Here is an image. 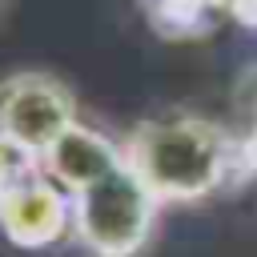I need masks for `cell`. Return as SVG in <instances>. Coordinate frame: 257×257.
<instances>
[{
	"label": "cell",
	"mask_w": 257,
	"mask_h": 257,
	"mask_svg": "<svg viewBox=\"0 0 257 257\" xmlns=\"http://www.w3.org/2000/svg\"><path fill=\"white\" fill-rule=\"evenodd\" d=\"M76 120V96L60 76L44 68H20L0 76V141H8L16 153L44 161L48 149Z\"/></svg>",
	"instance_id": "obj_3"
},
{
	"label": "cell",
	"mask_w": 257,
	"mask_h": 257,
	"mask_svg": "<svg viewBox=\"0 0 257 257\" xmlns=\"http://www.w3.org/2000/svg\"><path fill=\"white\" fill-rule=\"evenodd\" d=\"M141 8L165 36H197L209 20L213 0H141Z\"/></svg>",
	"instance_id": "obj_6"
},
{
	"label": "cell",
	"mask_w": 257,
	"mask_h": 257,
	"mask_svg": "<svg viewBox=\"0 0 257 257\" xmlns=\"http://www.w3.org/2000/svg\"><path fill=\"white\" fill-rule=\"evenodd\" d=\"M32 165H40V161H32V157L16 153L8 141H0V205H4V197L12 193V185H16V181H20Z\"/></svg>",
	"instance_id": "obj_7"
},
{
	"label": "cell",
	"mask_w": 257,
	"mask_h": 257,
	"mask_svg": "<svg viewBox=\"0 0 257 257\" xmlns=\"http://www.w3.org/2000/svg\"><path fill=\"white\" fill-rule=\"evenodd\" d=\"M217 8H225V12H233L241 24H249V28H257V0H213Z\"/></svg>",
	"instance_id": "obj_8"
},
{
	"label": "cell",
	"mask_w": 257,
	"mask_h": 257,
	"mask_svg": "<svg viewBox=\"0 0 257 257\" xmlns=\"http://www.w3.org/2000/svg\"><path fill=\"white\" fill-rule=\"evenodd\" d=\"M0 233L16 249H48L72 233V201L44 173V165H32L4 197Z\"/></svg>",
	"instance_id": "obj_4"
},
{
	"label": "cell",
	"mask_w": 257,
	"mask_h": 257,
	"mask_svg": "<svg viewBox=\"0 0 257 257\" xmlns=\"http://www.w3.org/2000/svg\"><path fill=\"white\" fill-rule=\"evenodd\" d=\"M120 161H124L120 141H112V137H104L100 128L76 120V124L48 149V157H44L40 165H44V173H48L64 193H72V189L96 181L100 173L116 169Z\"/></svg>",
	"instance_id": "obj_5"
},
{
	"label": "cell",
	"mask_w": 257,
	"mask_h": 257,
	"mask_svg": "<svg viewBox=\"0 0 257 257\" xmlns=\"http://www.w3.org/2000/svg\"><path fill=\"white\" fill-rule=\"evenodd\" d=\"M124 161L157 205H193L225 185L249 177L241 161V137L201 112H161L141 120L124 141Z\"/></svg>",
	"instance_id": "obj_1"
},
{
	"label": "cell",
	"mask_w": 257,
	"mask_h": 257,
	"mask_svg": "<svg viewBox=\"0 0 257 257\" xmlns=\"http://www.w3.org/2000/svg\"><path fill=\"white\" fill-rule=\"evenodd\" d=\"M72 237L88 257H141L157 233L161 205L137 181L128 161L68 193Z\"/></svg>",
	"instance_id": "obj_2"
},
{
	"label": "cell",
	"mask_w": 257,
	"mask_h": 257,
	"mask_svg": "<svg viewBox=\"0 0 257 257\" xmlns=\"http://www.w3.org/2000/svg\"><path fill=\"white\" fill-rule=\"evenodd\" d=\"M241 161H245V173L257 177V120H253V128L241 137Z\"/></svg>",
	"instance_id": "obj_9"
}]
</instances>
